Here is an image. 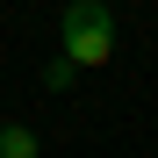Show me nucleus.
<instances>
[{
    "mask_svg": "<svg viewBox=\"0 0 158 158\" xmlns=\"http://www.w3.org/2000/svg\"><path fill=\"white\" fill-rule=\"evenodd\" d=\"M0 158H36V129H22V122H0Z\"/></svg>",
    "mask_w": 158,
    "mask_h": 158,
    "instance_id": "obj_2",
    "label": "nucleus"
},
{
    "mask_svg": "<svg viewBox=\"0 0 158 158\" xmlns=\"http://www.w3.org/2000/svg\"><path fill=\"white\" fill-rule=\"evenodd\" d=\"M58 58L72 72H101L115 65V15L101 7V0H72L58 15Z\"/></svg>",
    "mask_w": 158,
    "mask_h": 158,
    "instance_id": "obj_1",
    "label": "nucleus"
}]
</instances>
